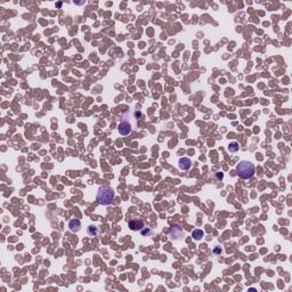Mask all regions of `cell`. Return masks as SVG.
<instances>
[{
  "mask_svg": "<svg viewBox=\"0 0 292 292\" xmlns=\"http://www.w3.org/2000/svg\"><path fill=\"white\" fill-rule=\"evenodd\" d=\"M214 252H215V253H221V249H220V248H216L214 250Z\"/></svg>",
  "mask_w": 292,
  "mask_h": 292,
  "instance_id": "7c38bea8",
  "label": "cell"
},
{
  "mask_svg": "<svg viewBox=\"0 0 292 292\" xmlns=\"http://www.w3.org/2000/svg\"><path fill=\"white\" fill-rule=\"evenodd\" d=\"M61 6H62V3H56V7H58V8H60Z\"/></svg>",
  "mask_w": 292,
  "mask_h": 292,
  "instance_id": "4fadbf2b",
  "label": "cell"
},
{
  "mask_svg": "<svg viewBox=\"0 0 292 292\" xmlns=\"http://www.w3.org/2000/svg\"><path fill=\"white\" fill-rule=\"evenodd\" d=\"M128 225L131 231H141V228H144V223L141 219H131Z\"/></svg>",
  "mask_w": 292,
  "mask_h": 292,
  "instance_id": "277c9868",
  "label": "cell"
},
{
  "mask_svg": "<svg viewBox=\"0 0 292 292\" xmlns=\"http://www.w3.org/2000/svg\"><path fill=\"white\" fill-rule=\"evenodd\" d=\"M170 235H171L173 239H178V237H180L183 235V229L178 226L173 227L171 231H170Z\"/></svg>",
  "mask_w": 292,
  "mask_h": 292,
  "instance_id": "52a82bcc",
  "label": "cell"
},
{
  "mask_svg": "<svg viewBox=\"0 0 292 292\" xmlns=\"http://www.w3.org/2000/svg\"><path fill=\"white\" fill-rule=\"evenodd\" d=\"M115 192L110 186H101L96 194V201L102 205H110L114 200Z\"/></svg>",
  "mask_w": 292,
  "mask_h": 292,
  "instance_id": "6da1fadb",
  "label": "cell"
},
{
  "mask_svg": "<svg viewBox=\"0 0 292 292\" xmlns=\"http://www.w3.org/2000/svg\"><path fill=\"white\" fill-rule=\"evenodd\" d=\"M87 232H88V234L89 235H91V236H95V235H97L98 234V228L96 226H89L88 227V229H87Z\"/></svg>",
  "mask_w": 292,
  "mask_h": 292,
  "instance_id": "30bf717a",
  "label": "cell"
},
{
  "mask_svg": "<svg viewBox=\"0 0 292 292\" xmlns=\"http://www.w3.org/2000/svg\"><path fill=\"white\" fill-rule=\"evenodd\" d=\"M240 150V144L237 143V141H232V143H229L228 145V151L232 152V153H235V152H237Z\"/></svg>",
  "mask_w": 292,
  "mask_h": 292,
  "instance_id": "9c48e42d",
  "label": "cell"
},
{
  "mask_svg": "<svg viewBox=\"0 0 292 292\" xmlns=\"http://www.w3.org/2000/svg\"><path fill=\"white\" fill-rule=\"evenodd\" d=\"M192 236H193V239H194L195 241H200V240L204 236V232L201 231V229H195V231H193V233H192Z\"/></svg>",
  "mask_w": 292,
  "mask_h": 292,
  "instance_id": "ba28073f",
  "label": "cell"
},
{
  "mask_svg": "<svg viewBox=\"0 0 292 292\" xmlns=\"http://www.w3.org/2000/svg\"><path fill=\"white\" fill-rule=\"evenodd\" d=\"M118 129H119V132L121 134V135L127 136V135H129V134L131 132L132 126H131V123L129 122V121H125V120H122V121L120 122Z\"/></svg>",
  "mask_w": 292,
  "mask_h": 292,
  "instance_id": "3957f363",
  "label": "cell"
},
{
  "mask_svg": "<svg viewBox=\"0 0 292 292\" xmlns=\"http://www.w3.org/2000/svg\"><path fill=\"white\" fill-rule=\"evenodd\" d=\"M191 166H192V161H191V159H188V157H182L178 162L179 169L184 170V171L188 170L189 168H191Z\"/></svg>",
  "mask_w": 292,
  "mask_h": 292,
  "instance_id": "8992f818",
  "label": "cell"
},
{
  "mask_svg": "<svg viewBox=\"0 0 292 292\" xmlns=\"http://www.w3.org/2000/svg\"><path fill=\"white\" fill-rule=\"evenodd\" d=\"M151 233V228H146L144 231H141V235H150Z\"/></svg>",
  "mask_w": 292,
  "mask_h": 292,
  "instance_id": "8fae6325",
  "label": "cell"
},
{
  "mask_svg": "<svg viewBox=\"0 0 292 292\" xmlns=\"http://www.w3.org/2000/svg\"><path fill=\"white\" fill-rule=\"evenodd\" d=\"M69 228L73 233L79 232L80 228H81V221L79 219H77V218H73V219H71L69 221Z\"/></svg>",
  "mask_w": 292,
  "mask_h": 292,
  "instance_id": "5b68a950",
  "label": "cell"
},
{
  "mask_svg": "<svg viewBox=\"0 0 292 292\" xmlns=\"http://www.w3.org/2000/svg\"><path fill=\"white\" fill-rule=\"evenodd\" d=\"M237 176L242 179H250L254 175V166L250 161H241L236 167Z\"/></svg>",
  "mask_w": 292,
  "mask_h": 292,
  "instance_id": "7a4b0ae2",
  "label": "cell"
}]
</instances>
